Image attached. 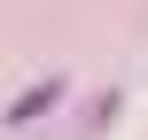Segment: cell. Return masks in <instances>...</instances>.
I'll use <instances>...</instances> for the list:
<instances>
[{"instance_id": "cell-1", "label": "cell", "mask_w": 148, "mask_h": 140, "mask_svg": "<svg viewBox=\"0 0 148 140\" xmlns=\"http://www.w3.org/2000/svg\"><path fill=\"white\" fill-rule=\"evenodd\" d=\"M55 101H62V78H39V86H23V94L8 101V117H0V125L16 132V125H31V117H47Z\"/></svg>"}]
</instances>
